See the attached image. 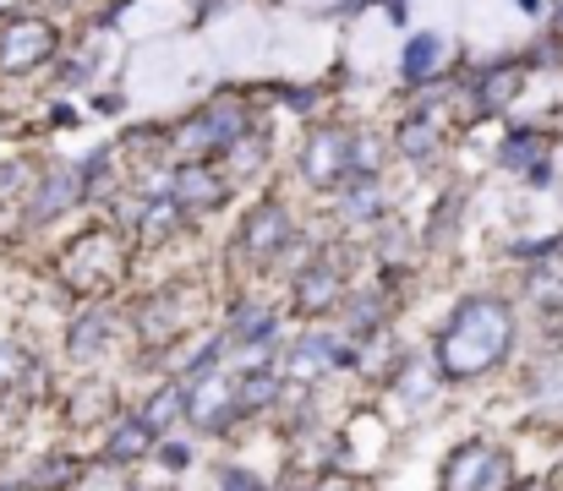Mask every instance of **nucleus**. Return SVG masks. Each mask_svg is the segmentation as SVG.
<instances>
[{"label":"nucleus","instance_id":"nucleus-17","mask_svg":"<svg viewBox=\"0 0 563 491\" xmlns=\"http://www.w3.org/2000/svg\"><path fill=\"white\" fill-rule=\"evenodd\" d=\"M520 77H526L520 66H498V71L482 82V110H487V115H498V110L520 93Z\"/></svg>","mask_w":563,"mask_h":491},{"label":"nucleus","instance_id":"nucleus-28","mask_svg":"<svg viewBox=\"0 0 563 491\" xmlns=\"http://www.w3.org/2000/svg\"><path fill=\"white\" fill-rule=\"evenodd\" d=\"M0 491H38V487H22V481H0Z\"/></svg>","mask_w":563,"mask_h":491},{"label":"nucleus","instance_id":"nucleus-19","mask_svg":"<svg viewBox=\"0 0 563 491\" xmlns=\"http://www.w3.org/2000/svg\"><path fill=\"white\" fill-rule=\"evenodd\" d=\"M542 154H548V137H531V132H520V137L504 143V164H509V169H531Z\"/></svg>","mask_w":563,"mask_h":491},{"label":"nucleus","instance_id":"nucleus-30","mask_svg":"<svg viewBox=\"0 0 563 491\" xmlns=\"http://www.w3.org/2000/svg\"><path fill=\"white\" fill-rule=\"evenodd\" d=\"M0 5H16V0H0Z\"/></svg>","mask_w":563,"mask_h":491},{"label":"nucleus","instance_id":"nucleus-3","mask_svg":"<svg viewBox=\"0 0 563 491\" xmlns=\"http://www.w3.org/2000/svg\"><path fill=\"white\" fill-rule=\"evenodd\" d=\"M60 279L77 284V290H104L110 279H121V246L110 235H82L60 257Z\"/></svg>","mask_w":563,"mask_h":491},{"label":"nucleus","instance_id":"nucleus-9","mask_svg":"<svg viewBox=\"0 0 563 491\" xmlns=\"http://www.w3.org/2000/svg\"><path fill=\"white\" fill-rule=\"evenodd\" d=\"M301 295V312H329V306H340V290H345V274H340V263H318V268H307L301 274V284H296Z\"/></svg>","mask_w":563,"mask_h":491},{"label":"nucleus","instance_id":"nucleus-15","mask_svg":"<svg viewBox=\"0 0 563 491\" xmlns=\"http://www.w3.org/2000/svg\"><path fill=\"white\" fill-rule=\"evenodd\" d=\"M148 443H154V432H148L143 421H132V426H121V432L110 437L104 465H132V459H143V454H148Z\"/></svg>","mask_w":563,"mask_h":491},{"label":"nucleus","instance_id":"nucleus-1","mask_svg":"<svg viewBox=\"0 0 563 491\" xmlns=\"http://www.w3.org/2000/svg\"><path fill=\"white\" fill-rule=\"evenodd\" d=\"M509 338H515V317L504 301H465L438 338V366L454 382H471L509 355Z\"/></svg>","mask_w":563,"mask_h":491},{"label":"nucleus","instance_id":"nucleus-2","mask_svg":"<svg viewBox=\"0 0 563 491\" xmlns=\"http://www.w3.org/2000/svg\"><path fill=\"white\" fill-rule=\"evenodd\" d=\"M241 137H246L241 110H235V104H213L208 115H197L191 126L176 132V159H181V169H187V164H208L219 148H235Z\"/></svg>","mask_w":563,"mask_h":491},{"label":"nucleus","instance_id":"nucleus-5","mask_svg":"<svg viewBox=\"0 0 563 491\" xmlns=\"http://www.w3.org/2000/svg\"><path fill=\"white\" fill-rule=\"evenodd\" d=\"M504 481H509V465L487 443H465L443 465V491H504Z\"/></svg>","mask_w":563,"mask_h":491},{"label":"nucleus","instance_id":"nucleus-26","mask_svg":"<svg viewBox=\"0 0 563 491\" xmlns=\"http://www.w3.org/2000/svg\"><path fill=\"white\" fill-rule=\"evenodd\" d=\"M159 459H165V470H187L191 448H187V443H165V448H159Z\"/></svg>","mask_w":563,"mask_h":491},{"label":"nucleus","instance_id":"nucleus-23","mask_svg":"<svg viewBox=\"0 0 563 491\" xmlns=\"http://www.w3.org/2000/svg\"><path fill=\"white\" fill-rule=\"evenodd\" d=\"M257 154H263V143H257V137H241V143L230 148V159H235V175L257 169Z\"/></svg>","mask_w":563,"mask_h":491},{"label":"nucleus","instance_id":"nucleus-25","mask_svg":"<svg viewBox=\"0 0 563 491\" xmlns=\"http://www.w3.org/2000/svg\"><path fill=\"white\" fill-rule=\"evenodd\" d=\"M219 491H263V481H257V476H246V470H235V465H230V470H219Z\"/></svg>","mask_w":563,"mask_h":491},{"label":"nucleus","instance_id":"nucleus-20","mask_svg":"<svg viewBox=\"0 0 563 491\" xmlns=\"http://www.w3.org/2000/svg\"><path fill=\"white\" fill-rule=\"evenodd\" d=\"M399 148H405L410 159H427V154L438 148V126H432V121H410V126L399 132Z\"/></svg>","mask_w":563,"mask_h":491},{"label":"nucleus","instance_id":"nucleus-14","mask_svg":"<svg viewBox=\"0 0 563 491\" xmlns=\"http://www.w3.org/2000/svg\"><path fill=\"white\" fill-rule=\"evenodd\" d=\"M187 410V388L181 382H170V388H159L154 399H148V410H143V426L154 432V437H165L170 426H176V415Z\"/></svg>","mask_w":563,"mask_h":491},{"label":"nucleus","instance_id":"nucleus-6","mask_svg":"<svg viewBox=\"0 0 563 491\" xmlns=\"http://www.w3.org/2000/svg\"><path fill=\"white\" fill-rule=\"evenodd\" d=\"M49 49H55V27L38 16H16L0 33V71H33Z\"/></svg>","mask_w":563,"mask_h":491},{"label":"nucleus","instance_id":"nucleus-27","mask_svg":"<svg viewBox=\"0 0 563 491\" xmlns=\"http://www.w3.org/2000/svg\"><path fill=\"white\" fill-rule=\"evenodd\" d=\"M16 180H22V169H16V164H5V169H0V191H11Z\"/></svg>","mask_w":563,"mask_h":491},{"label":"nucleus","instance_id":"nucleus-8","mask_svg":"<svg viewBox=\"0 0 563 491\" xmlns=\"http://www.w3.org/2000/svg\"><path fill=\"white\" fill-rule=\"evenodd\" d=\"M285 235H290V219H285V208H279V202H263V208L246 219V230H241V246H246V257L268 263V257L285 246Z\"/></svg>","mask_w":563,"mask_h":491},{"label":"nucleus","instance_id":"nucleus-7","mask_svg":"<svg viewBox=\"0 0 563 491\" xmlns=\"http://www.w3.org/2000/svg\"><path fill=\"white\" fill-rule=\"evenodd\" d=\"M351 148H356V137L351 132H334V126H323V132H312V143H307V180L312 186H329V180H340L345 169H351Z\"/></svg>","mask_w":563,"mask_h":491},{"label":"nucleus","instance_id":"nucleus-18","mask_svg":"<svg viewBox=\"0 0 563 491\" xmlns=\"http://www.w3.org/2000/svg\"><path fill=\"white\" fill-rule=\"evenodd\" d=\"M241 388H235V410L241 415H252V410H263L268 399H274V371H252V377H235Z\"/></svg>","mask_w":563,"mask_h":491},{"label":"nucleus","instance_id":"nucleus-21","mask_svg":"<svg viewBox=\"0 0 563 491\" xmlns=\"http://www.w3.org/2000/svg\"><path fill=\"white\" fill-rule=\"evenodd\" d=\"M345 213H351V219H377V213H383V202H377V180H362V186L351 191Z\"/></svg>","mask_w":563,"mask_h":491},{"label":"nucleus","instance_id":"nucleus-12","mask_svg":"<svg viewBox=\"0 0 563 491\" xmlns=\"http://www.w3.org/2000/svg\"><path fill=\"white\" fill-rule=\"evenodd\" d=\"M443 55H449V44H443L438 33H416L410 49H405V82H427V77H438Z\"/></svg>","mask_w":563,"mask_h":491},{"label":"nucleus","instance_id":"nucleus-11","mask_svg":"<svg viewBox=\"0 0 563 491\" xmlns=\"http://www.w3.org/2000/svg\"><path fill=\"white\" fill-rule=\"evenodd\" d=\"M224 197V180L208 169V164H187V169H176V208L187 202V208H213Z\"/></svg>","mask_w":563,"mask_h":491},{"label":"nucleus","instance_id":"nucleus-24","mask_svg":"<svg viewBox=\"0 0 563 491\" xmlns=\"http://www.w3.org/2000/svg\"><path fill=\"white\" fill-rule=\"evenodd\" d=\"M49 470H38V487H66V481H77V470H71V459H44Z\"/></svg>","mask_w":563,"mask_h":491},{"label":"nucleus","instance_id":"nucleus-22","mask_svg":"<svg viewBox=\"0 0 563 491\" xmlns=\"http://www.w3.org/2000/svg\"><path fill=\"white\" fill-rule=\"evenodd\" d=\"M22 371H27V360H22V349L0 338V382H16Z\"/></svg>","mask_w":563,"mask_h":491},{"label":"nucleus","instance_id":"nucleus-29","mask_svg":"<svg viewBox=\"0 0 563 491\" xmlns=\"http://www.w3.org/2000/svg\"><path fill=\"white\" fill-rule=\"evenodd\" d=\"M515 491H548V487H542V481H531V487H515Z\"/></svg>","mask_w":563,"mask_h":491},{"label":"nucleus","instance_id":"nucleus-16","mask_svg":"<svg viewBox=\"0 0 563 491\" xmlns=\"http://www.w3.org/2000/svg\"><path fill=\"white\" fill-rule=\"evenodd\" d=\"M104 344H110V312H88V317H77V327H71V355H77V360L99 355Z\"/></svg>","mask_w":563,"mask_h":491},{"label":"nucleus","instance_id":"nucleus-10","mask_svg":"<svg viewBox=\"0 0 563 491\" xmlns=\"http://www.w3.org/2000/svg\"><path fill=\"white\" fill-rule=\"evenodd\" d=\"M334 360H345V349H334L329 333H307V338L290 349V377H296V382H318Z\"/></svg>","mask_w":563,"mask_h":491},{"label":"nucleus","instance_id":"nucleus-13","mask_svg":"<svg viewBox=\"0 0 563 491\" xmlns=\"http://www.w3.org/2000/svg\"><path fill=\"white\" fill-rule=\"evenodd\" d=\"M77 191H82V175L77 169H55L44 186H38V197H33V219H49V213H60L66 202H77Z\"/></svg>","mask_w":563,"mask_h":491},{"label":"nucleus","instance_id":"nucleus-4","mask_svg":"<svg viewBox=\"0 0 563 491\" xmlns=\"http://www.w3.org/2000/svg\"><path fill=\"white\" fill-rule=\"evenodd\" d=\"M224 415H235V371L208 366L197 371V382H187V421L197 432H219Z\"/></svg>","mask_w":563,"mask_h":491}]
</instances>
